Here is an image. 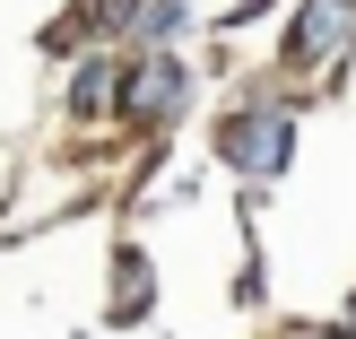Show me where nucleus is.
Listing matches in <instances>:
<instances>
[{
    "label": "nucleus",
    "instance_id": "20e7f679",
    "mask_svg": "<svg viewBox=\"0 0 356 339\" xmlns=\"http://www.w3.org/2000/svg\"><path fill=\"white\" fill-rule=\"evenodd\" d=\"M104 87H113V70H104V61H87V70H79V87H70V104H79V113H104V104H113Z\"/></svg>",
    "mask_w": 356,
    "mask_h": 339
},
{
    "label": "nucleus",
    "instance_id": "f03ea898",
    "mask_svg": "<svg viewBox=\"0 0 356 339\" xmlns=\"http://www.w3.org/2000/svg\"><path fill=\"white\" fill-rule=\"evenodd\" d=\"M348 35H356L348 0H305V17H296V35H287V61H330Z\"/></svg>",
    "mask_w": 356,
    "mask_h": 339
},
{
    "label": "nucleus",
    "instance_id": "f257e3e1",
    "mask_svg": "<svg viewBox=\"0 0 356 339\" xmlns=\"http://www.w3.org/2000/svg\"><path fill=\"white\" fill-rule=\"evenodd\" d=\"M226 157H235L243 174H278V166H287V113H243V122H226Z\"/></svg>",
    "mask_w": 356,
    "mask_h": 339
},
{
    "label": "nucleus",
    "instance_id": "39448f33",
    "mask_svg": "<svg viewBox=\"0 0 356 339\" xmlns=\"http://www.w3.org/2000/svg\"><path fill=\"white\" fill-rule=\"evenodd\" d=\"M131 26H139V35H174V26H183V0H148Z\"/></svg>",
    "mask_w": 356,
    "mask_h": 339
},
{
    "label": "nucleus",
    "instance_id": "7ed1b4c3",
    "mask_svg": "<svg viewBox=\"0 0 356 339\" xmlns=\"http://www.w3.org/2000/svg\"><path fill=\"white\" fill-rule=\"evenodd\" d=\"M122 104H131L139 122H165L174 104H183V70H174V61H148V70L131 79V96H122Z\"/></svg>",
    "mask_w": 356,
    "mask_h": 339
}]
</instances>
